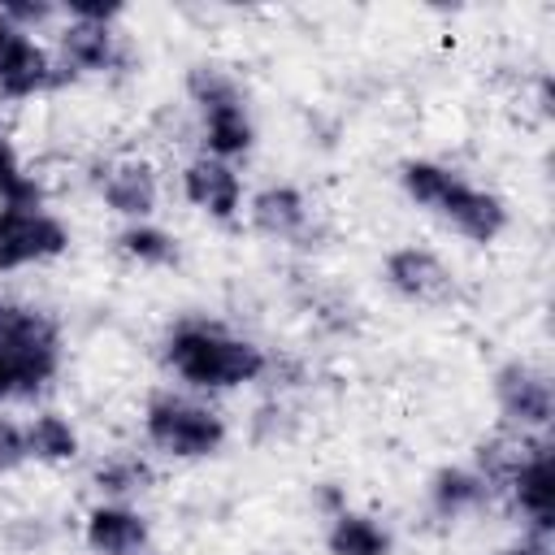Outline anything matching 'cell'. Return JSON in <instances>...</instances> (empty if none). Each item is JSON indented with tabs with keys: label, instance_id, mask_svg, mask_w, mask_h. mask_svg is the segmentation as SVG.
Here are the masks:
<instances>
[{
	"label": "cell",
	"instance_id": "ffe728a7",
	"mask_svg": "<svg viewBox=\"0 0 555 555\" xmlns=\"http://www.w3.org/2000/svg\"><path fill=\"white\" fill-rule=\"evenodd\" d=\"M113 247H117V256H126L139 269H169L182 256L178 238L165 225H156V221H126L113 234Z\"/></svg>",
	"mask_w": 555,
	"mask_h": 555
},
{
	"label": "cell",
	"instance_id": "7a4b0ae2",
	"mask_svg": "<svg viewBox=\"0 0 555 555\" xmlns=\"http://www.w3.org/2000/svg\"><path fill=\"white\" fill-rule=\"evenodd\" d=\"M61 325L48 308L0 295V360L13 369L22 399H35L39 390L52 386V377L61 373Z\"/></svg>",
	"mask_w": 555,
	"mask_h": 555
},
{
	"label": "cell",
	"instance_id": "30bf717a",
	"mask_svg": "<svg viewBox=\"0 0 555 555\" xmlns=\"http://www.w3.org/2000/svg\"><path fill=\"white\" fill-rule=\"evenodd\" d=\"M382 278L408 304H442V299L455 295V278L442 264V256L429 251V247H416V243H403V247L386 251Z\"/></svg>",
	"mask_w": 555,
	"mask_h": 555
},
{
	"label": "cell",
	"instance_id": "ba28073f",
	"mask_svg": "<svg viewBox=\"0 0 555 555\" xmlns=\"http://www.w3.org/2000/svg\"><path fill=\"white\" fill-rule=\"evenodd\" d=\"M434 217L447 221L460 238H468V243H477V247L494 243V238L507 230V221H512L503 195H494V191H486V186H477V182H468V178H455V182H451V191L442 195V204L434 208Z\"/></svg>",
	"mask_w": 555,
	"mask_h": 555
},
{
	"label": "cell",
	"instance_id": "44dd1931",
	"mask_svg": "<svg viewBox=\"0 0 555 555\" xmlns=\"http://www.w3.org/2000/svg\"><path fill=\"white\" fill-rule=\"evenodd\" d=\"M0 204H9V208H43V182L17 156L13 134H9L4 121H0Z\"/></svg>",
	"mask_w": 555,
	"mask_h": 555
},
{
	"label": "cell",
	"instance_id": "6da1fadb",
	"mask_svg": "<svg viewBox=\"0 0 555 555\" xmlns=\"http://www.w3.org/2000/svg\"><path fill=\"white\" fill-rule=\"evenodd\" d=\"M160 364L186 390H195V395H221V390H238V386L260 382L273 360H269V351L256 338L234 334L221 321L182 317L160 338Z\"/></svg>",
	"mask_w": 555,
	"mask_h": 555
},
{
	"label": "cell",
	"instance_id": "9c48e42d",
	"mask_svg": "<svg viewBox=\"0 0 555 555\" xmlns=\"http://www.w3.org/2000/svg\"><path fill=\"white\" fill-rule=\"evenodd\" d=\"M178 186H182V199L199 212H208L212 221H234L247 204L243 195V173L230 165V160H217V156H191L178 173Z\"/></svg>",
	"mask_w": 555,
	"mask_h": 555
},
{
	"label": "cell",
	"instance_id": "4316f807",
	"mask_svg": "<svg viewBox=\"0 0 555 555\" xmlns=\"http://www.w3.org/2000/svg\"><path fill=\"white\" fill-rule=\"evenodd\" d=\"M317 507L325 512V520H330V516H338V512L347 507V503H343V490H338V486H321V494H317Z\"/></svg>",
	"mask_w": 555,
	"mask_h": 555
},
{
	"label": "cell",
	"instance_id": "3957f363",
	"mask_svg": "<svg viewBox=\"0 0 555 555\" xmlns=\"http://www.w3.org/2000/svg\"><path fill=\"white\" fill-rule=\"evenodd\" d=\"M225 416L195 395L156 390L143 403V442L165 460H208L225 447Z\"/></svg>",
	"mask_w": 555,
	"mask_h": 555
},
{
	"label": "cell",
	"instance_id": "8fae6325",
	"mask_svg": "<svg viewBox=\"0 0 555 555\" xmlns=\"http://www.w3.org/2000/svg\"><path fill=\"white\" fill-rule=\"evenodd\" d=\"M113 26L117 22H78V17H65V26L56 35V52H52L61 78L117 69L126 61V52H121V35Z\"/></svg>",
	"mask_w": 555,
	"mask_h": 555
},
{
	"label": "cell",
	"instance_id": "d6986e66",
	"mask_svg": "<svg viewBox=\"0 0 555 555\" xmlns=\"http://www.w3.org/2000/svg\"><path fill=\"white\" fill-rule=\"evenodd\" d=\"M26 447H30V460L48 464V468L74 464L82 455V438H78L74 421L65 412H52V408H43L26 421Z\"/></svg>",
	"mask_w": 555,
	"mask_h": 555
},
{
	"label": "cell",
	"instance_id": "ac0fdd59",
	"mask_svg": "<svg viewBox=\"0 0 555 555\" xmlns=\"http://www.w3.org/2000/svg\"><path fill=\"white\" fill-rule=\"evenodd\" d=\"M325 551L330 555H390L395 551V538H390V529L377 516L356 512V507H343L325 525Z\"/></svg>",
	"mask_w": 555,
	"mask_h": 555
},
{
	"label": "cell",
	"instance_id": "52a82bcc",
	"mask_svg": "<svg viewBox=\"0 0 555 555\" xmlns=\"http://www.w3.org/2000/svg\"><path fill=\"white\" fill-rule=\"evenodd\" d=\"M61 82L56 56L0 13V100H35Z\"/></svg>",
	"mask_w": 555,
	"mask_h": 555
},
{
	"label": "cell",
	"instance_id": "603a6c76",
	"mask_svg": "<svg viewBox=\"0 0 555 555\" xmlns=\"http://www.w3.org/2000/svg\"><path fill=\"white\" fill-rule=\"evenodd\" d=\"M30 464V447H26V425L13 416H0V477H13L17 468Z\"/></svg>",
	"mask_w": 555,
	"mask_h": 555
},
{
	"label": "cell",
	"instance_id": "8992f818",
	"mask_svg": "<svg viewBox=\"0 0 555 555\" xmlns=\"http://www.w3.org/2000/svg\"><path fill=\"white\" fill-rule=\"evenodd\" d=\"M507 499L512 503V512L529 525V533H538V538H551V529H555V473H551V442L546 438H538L525 455H520V464L499 481V490H494V499Z\"/></svg>",
	"mask_w": 555,
	"mask_h": 555
},
{
	"label": "cell",
	"instance_id": "f1b7e54d",
	"mask_svg": "<svg viewBox=\"0 0 555 555\" xmlns=\"http://www.w3.org/2000/svg\"><path fill=\"white\" fill-rule=\"evenodd\" d=\"M143 555H156V551H152V546H147V551H143Z\"/></svg>",
	"mask_w": 555,
	"mask_h": 555
},
{
	"label": "cell",
	"instance_id": "2e32d148",
	"mask_svg": "<svg viewBox=\"0 0 555 555\" xmlns=\"http://www.w3.org/2000/svg\"><path fill=\"white\" fill-rule=\"evenodd\" d=\"M199 143H204V156H217V160H238L256 147V121H251V108L247 100H230V104H212V108H199Z\"/></svg>",
	"mask_w": 555,
	"mask_h": 555
},
{
	"label": "cell",
	"instance_id": "5bb4252c",
	"mask_svg": "<svg viewBox=\"0 0 555 555\" xmlns=\"http://www.w3.org/2000/svg\"><path fill=\"white\" fill-rule=\"evenodd\" d=\"M100 199L121 217V221H152L160 204V173L143 156L113 160L100 178Z\"/></svg>",
	"mask_w": 555,
	"mask_h": 555
},
{
	"label": "cell",
	"instance_id": "7c38bea8",
	"mask_svg": "<svg viewBox=\"0 0 555 555\" xmlns=\"http://www.w3.org/2000/svg\"><path fill=\"white\" fill-rule=\"evenodd\" d=\"M82 542L91 555H143L152 546V525L134 503H91L82 516Z\"/></svg>",
	"mask_w": 555,
	"mask_h": 555
},
{
	"label": "cell",
	"instance_id": "5b68a950",
	"mask_svg": "<svg viewBox=\"0 0 555 555\" xmlns=\"http://www.w3.org/2000/svg\"><path fill=\"white\" fill-rule=\"evenodd\" d=\"M69 243H74L69 225L48 204L43 208H9V204H0V273L61 260L69 251Z\"/></svg>",
	"mask_w": 555,
	"mask_h": 555
},
{
	"label": "cell",
	"instance_id": "277c9868",
	"mask_svg": "<svg viewBox=\"0 0 555 555\" xmlns=\"http://www.w3.org/2000/svg\"><path fill=\"white\" fill-rule=\"evenodd\" d=\"M494 408L503 429L512 434H546L555 421V386L551 373L533 360H503L494 369Z\"/></svg>",
	"mask_w": 555,
	"mask_h": 555
},
{
	"label": "cell",
	"instance_id": "d4e9b609",
	"mask_svg": "<svg viewBox=\"0 0 555 555\" xmlns=\"http://www.w3.org/2000/svg\"><path fill=\"white\" fill-rule=\"evenodd\" d=\"M126 9L121 4H100V0H69L65 4V17H78V22H117Z\"/></svg>",
	"mask_w": 555,
	"mask_h": 555
},
{
	"label": "cell",
	"instance_id": "83f0119b",
	"mask_svg": "<svg viewBox=\"0 0 555 555\" xmlns=\"http://www.w3.org/2000/svg\"><path fill=\"white\" fill-rule=\"evenodd\" d=\"M13 399H22V386H17L13 369L0 360V403H13Z\"/></svg>",
	"mask_w": 555,
	"mask_h": 555
},
{
	"label": "cell",
	"instance_id": "4fadbf2b",
	"mask_svg": "<svg viewBox=\"0 0 555 555\" xmlns=\"http://www.w3.org/2000/svg\"><path fill=\"white\" fill-rule=\"evenodd\" d=\"M247 221L256 234L273 238V243H299L312 225V204L299 186L291 182H264L260 191L247 195Z\"/></svg>",
	"mask_w": 555,
	"mask_h": 555
},
{
	"label": "cell",
	"instance_id": "9a60e30c",
	"mask_svg": "<svg viewBox=\"0 0 555 555\" xmlns=\"http://www.w3.org/2000/svg\"><path fill=\"white\" fill-rule=\"evenodd\" d=\"M425 503L438 520H460V516H473V512L490 507L494 490L473 464H442L425 481Z\"/></svg>",
	"mask_w": 555,
	"mask_h": 555
},
{
	"label": "cell",
	"instance_id": "e0dca14e",
	"mask_svg": "<svg viewBox=\"0 0 555 555\" xmlns=\"http://www.w3.org/2000/svg\"><path fill=\"white\" fill-rule=\"evenodd\" d=\"M152 481H156V468L139 451H113V455L91 464V486L108 503H130V499L147 494Z\"/></svg>",
	"mask_w": 555,
	"mask_h": 555
},
{
	"label": "cell",
	"instance_id": "7402d4cb",
	"mask_svg": "<svg viewBox=\"0 0 555 555\" xmlns=\"http://www.w3.org/2000/svg\"><path fill=\"white\" fill-rule=\"evenodd\" d=\"M455 178H460V173H455L451 165L429 160V156H412V160L399 165V186H403V195H408L416 208H425V212H434V208L442 204V195L451 191Z\"/></svg>",
	"mask_w": 555,
	"mask_h": 555
},
{
	"label": "cell",
	"instance_id": "484cf974",
	"mask_svg": "<svg viewBox=\"0 0 555 555\" xmlns=\"http://www.w3.org/2000/svg\"><path fill=\"white\" fill-rule=\"evenodd\" d=\"M503 555H551V542L546 538H538V533H525L520 542H512Z\"/></svg>",
	"mask_w": 555,
	"mask_h": 555
},
{
	"label": "cell",
	"instance_id": "cb8c5ba5",
	"mask_svg": "<svg viewBox=\"0 0 555 555\" xmlns=\"http://www.w3.org/2000/svg\"><path fill=\"white\" fill-rule=\"evenodd\" d=\"M0 13H4L17 30L35 35V30H39V26H48L61 9H56V4H48V0H9V4H0Z\"/></svg>",
	"mask_w": 555,
	"mask_h": 555
}]
</instances>
